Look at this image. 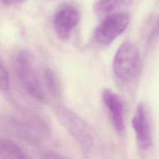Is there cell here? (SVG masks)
<instances>
[{
	"label": "cell",
	"instance_id": "ba28073f",
	"mask_svg": "<svg viewBox=\"0 0 159 159\" xmlns=\"http://www.w3.org/2000/svg\"><path fill=\"white\" fill-rule=\"evenodd\" d=\"M101 96L110 114L114 129L119 135H123L125 132L124 107L121 98L108 88L102 91Z\"/></svg>",
	"mask_w": 159,
	"mask_h": 159
},
{
	"label": "cell",
	"instance_id": "4fadbf2b",
	"mask_svg": "<svg viewBox=\"0 0 159 159\" xmlns=\"http://www.w3.org/2000/svg\"><path fill=\"white\" fill-rule=\"evenodd\" d=\"M43 159H66L60 155L53 152H47L43 155Z\"/></svg>",
	"mask_w": 159,
	"mask_h": 159
},
{
	"label": "cell",
	"instance_id": "9c48e42d",
	"mask_svg": "<svg viewBox=\"0 0 159 159\" xmlns=\"http://www.w3.org/2000/svg\"><path fill=\"white\" fill-rule=\"evenodd\" d=\"M132 0H99L94 6V11L97 16L102 19L124 12V9L128 7Z\"/></svg>",
	"mask_w": 159,
	"mask_h": 159
},
{
	"label": "cell",
	"instance_id": "7c38bea8",
	"mask_svg": "<svg viewBox=\"0 0 159 159\" xmlns=\"http://www.w3.org/2000/svg\"><path fill=\"white\" fill-rule=\"evenodd\" d=\"M9 87V76L7 72L0 61V91H6Z\"/></svg>",
	"mask_w": 159,
	"mask_h": 159
},
{
	"label": "cell",
	"instance_id": "8992f818",
	"mask_svg": "<svg viewBox=\"0 0 159 159\" xmlns=\"http://www.w3.org/2000/svg\"><path fill=\"white\" fill-rule=\"evenodd\" d=\"M80 12L73 6L64 5L56 12L53 17V25L57 36L62 40H67L71 31L80 20Z\"/></svg>",
	"mask_w": 159,
	"mask_h": 159
},
{
	"label": "cell",
	"instance_id": "3957f363",
	"mask_svg": "<svg viewBox=\"0 0 159 159\" xmlns=\"http://www.w3.org/2000/svg\"><path fill=\"white\" fill-rule=\"evenodd\" d=\"M8 123L19 137L33 144L42 142L50 134L48 124L41 117H12Z\"/></svg>",
	"mask_w": 159,
	"mask_h": 159
},
{
	"label": "cell",
	"instance_id": "7a4b0ae2",
	"mask_svg": "<svg viewBox=\"0 0 159 159\" xmlns=\"http://www.w3.org/2000/svg\"><path fill=\"white\" fill-rule=\"evenodd\" d=\"M14 66L16 73L29 94L38 101H45L46 96L36 71L32 55L20 51L16 57Z\"/></svg>",
	"mask_w": 159,
	"mask_h": 159
},
{
	"label": "cell",
	"instance_id": "9a60e30c",
	"mask_svg": "<svg viewBox=\"0 0 159 159\" xmlns=\"http://www.w3.org/2000/svg\"><path fill=\"white\" fill-rule=\"evenodd\" d=\"M158 29H159V19H158Z\"/></svg>",
	"mask_w": 159,
	"mask_h": 159
},
{
	"label": "cell",
	"instance_id": "5bb4252c",
	"mask_svg": "<svg viewBox=\"0 0 159 159\" xmlns=\"http://www.w3.org/2000/svg\"><path fill=\"white\" fill-rule=\"evenodd\" d=\"M25 0H0V4L4 6H16L23 3Z\"/></svg>",
	"mask_w": 159,
	"mask_h": 159
},
{
	"label": "cell",
	"instance_id": "277c9868",
	"mask_svg": "<svg viewBox=\"0 0 159 159\" xmlns=\"http://www.w3.org/2000/svg\"><path fill=\"white\" fill-rule=\"evenodd\" d=\"M140 56L137 48L130 42L122 43L117 50L113 60V70L117 78L124 81L134 79L140 68Z\"/></svg>",
	"mask_w": 159,
	"mask_h": 159
},
{
	"label": "cell",
	"instance_id": "5b68a950",
	"mask_svg": "<svg viewBox=\"0 0 159 159\" xmlns=\"http://www.w3.org/2000/svg\"><path fill=\"white\" fill-rule=\"evenodd\" d=\"M129 20V14L125 12L105 17L94 32L96 41L102 45L111 43L127 29Z\"/></svg>",
	"mask_w": 159,
	"mask_h": 159
},
{
	"label": "cell",
	"instance_id": "6da1fadb",
	"mask_svg": "<svg viewBox=\"0 0 159 159\" xmlns=\"http://www.w3.org/2000/svg\"><path fill=\"white\" fill-rule=\"evenodd\" d=\"M56 115L61 125L86 150L96 145V137L91 127L79 116L65 107H58Z\"/></svg>",
	"mask_w": 159,
	"mask_h": 159
},
{
	"label": "cell",
	"instance_id": "30bf717a",
	"mask_svg": "<svg viewBox=\"0 0 159 159\" xmlns=\"http://www.w3.org/2000/svg\"><path fill=\"white\" fill-rule=\"evenodd\" d=\"M0 159H29L24 151L14 142L0 138Z\"/></svg>",
	"mask_w": 159,
	"mask_h": 159
},
{
	"label": "cell",
	"instance_id": "52a82bcc",
	"mask_svg": "<svg viewBox=\"0 0 159 159\" xmlns=\"http://www.w3.org/2000/svg\"><path fill=\"white\" fill-rule=\"evenodd\" d=\"M132 125L135 134L138 146L143 150H147L152 145L150 122L145 104L142 102L137 106L132 119Z\"/></svg>",
	"mask_w": 159,
	"mask_h": 159
},
{
	"label": "cell",
	"instance_id": "8fae6325",
	"mask_svg": "<svg viewBox=\"0 0 159 159\" xmlns=\"http://www.w3.org/2000/svg\"><path fill=\"white\" fill-rule=\"evenodd\" d=\"M43 79L49 93L55 98L60 97L61 94L60 84L53 71L49 68H46L43 72Z\"/></svg>",
	"mask_w": 159,
	"mask_h": 159
}]
</instances>
